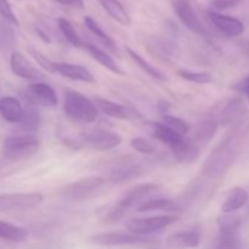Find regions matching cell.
<instances>
[{
  "mask_svg": "<svg viewBox=\"0 0 249 249\" xmlns=\"http://www.w3.org/2000/svg\"><path fill=\"white\" fill-rule=\"evenodd\" d=\"M65 114L75 123L90 124L96 121L99 109L94 101L75 90H66L63 100Z\"/></svg>",
  "mask_w": 249,
  "mask_h": 249,
  "instance_id": "6da1fadb",
  "label": "cell"
},
{
  "mask_svg": "<svg viewBox=\"0 0 249 249\" xmlns=\"http://www.w3.org/2000/svg\"><path fill=\"white\" fill-rule=\"evenodd\" d=\"M160 190V185L153 184V182H147V184L136 185L133 189L129 190L105 215L104 220L106 223H117L121 219L124 218L128 211L133 207H138L146 197L156 194Z\"/></svg>",
  "mask_w": 249,
  "mask_h": 249,
  "instance_id": "7a4b0ae2",
  "label": "cell"
},
{
  "mask_svg": "<svg viewBox=\"0 0 249 249\" xmlns=\"http://www.w3.org/2000/svg\"><path fill=\"white\" fill-rule=\"evenodd\" d=\"M40 141L34 134H22V135L7 136L4 141L5 157L10 160H27L36 155L39 150Z\"/></svg>",
  "mask_w": 249,
  "mask_h": 249,
  "instance_id": "3957f363",
  "label": "cell"
},
{
  "mask_svg": "<svg viewBox=\"0 0 249 249\" xmlns=\"http://www.w3.org/2000/svg\"><path fill=\"white\" fill-rule=\"evenodd\" d=\"M106 184V180L102 177H91L83 178V179L73 181L72 184L67 185L65 189L61 191L60 197L66 202H80L96 192Z\"/></svg>",
  "mask_w": 249,
  "mask_h": 249,
  "instance_id": "277c9868",
  "label": "cell"
},
{
  "mask_svg": "<svg viewBox=\"0 0 249 249\" xmlns=\"http://www.w3.org/2000/svg\"><path fill=\"white\" fill-rule=\"evenodd\" d=\"M179 220L177 215L165 214V215L148 216V218H135L126 223V229L130 232L141 236H148L151 233L158 232L167 226L177 223Z\"/></svg>",
  "mask_w": 249,
  "mask_h": 249,
  "instance_id": "5b68a950",
  "label": "cell"
},
{
  "mask_svg": "<svg viewBox=\"0 0 249 249\" xmlns=\"http://www.w3.org/2000/svg\"><path fill=\"white\" fill-rule=\"evenodd\" d=\"M44 199L40 192H29V194H6L0 196V212L26 211L38 206Z\"/></svg>",
  "mask_w": 249,
  "mask_h": 249,
  "instance_id": "8992f818",
  "label": "cell"
},
{
  "mask_svg": "<svg viewBox=\"0 0 249 249\" xmlns=\"http://www.w3.org/2000/svg\"><path fill=\"white\" fill-rule=\"evenodd\" d=\"M92 243L99 246H107V247H114V246H131V245H142V243L151 242L148 236L136 235L129 231L125 232H107L95 235L90 238Z\"/></svg>",
  "mask_w": 249,
  "mask_h": 249,
  "instance_id": "52a82bcc",
  "label": "cell"
},
{
  "mask_svg": "<svg viewBox=\"0 0 249 249\" xmlns=\"http://www.w3.org/2000/svg\"><path fill=\"white\" fill-rule=\"evenodd\" d=\"M209 21L212 22L216 31L228 38H236L245 32V24L238 18L229 15H224L215 10H208L207 12Z\"/></svg>",
  "mask_w": 249,
  "mask_h": 249,
  "instance_id": "ba28073f",
  "label": "cell"
},
{
  "mask_svg": "<svg viewBox=\"0 0 249 249\" xmlns=\"http://www.w3.org/2000/svg\"><path fill=\"white\" fill-rule=\"evenodd\" d=\"M172 5L178 18L190 32L195 34H201V36L206 34V29L201 19L197 16L190 0H172Z\"/></svg>",
  "mask_w": 249,
  "mask_h": 249,
  "instance_id": "9c48e42d",
  "label": "cell"
},
{
  "mask_svg": "<svg viewBox=\"0 0 249 249\" xmlns=\"http://www.w3.org/2000/svg\"><path fill=\"white\" fill-rule=\"evenodd\" d=\"M230 143L231 141H226V142H224V145L219 146L214 152H212V155L207 160L206 165H204L206 174H221L231 164L233 150Z\"/></svg>",
  "mask_w": 249,
  "mask_h": 249,
  "instance_id": "30bf717a",
  "label": "cell"
},
{
  "mask_svg": "<svg viewBox=\"0 0 249 249\" xmlns=\"http://www.w3.org/2000/svg\"><path fill=\"white\" fill-rule=\"evenodd\" d=\"M10 66L15 75L26 80L32 82H39L43 79L44 74L26 57L18 51H14L10 57Z\"/></svg>",
  "mask_w": 249,
  "mask_h": 249,
  "instance_id": "8fae6325",
  "label": "cell"
},
{
  "mask_svg": "<svg viewBox=\"0 0 249 249\" xmlns=\"http://www.w3.org/2000/svg\"><path fill=\"white\" fill-rule=\"evenodd\" d=\"M84 143L90 146L92 150L105 152L118 147L122 143V136L114 131L96 130L84 135Z\"/></svg>",
  "mask_w": 249,
  "mask_h": 249,
  "instance_id": "7c38bea8",
  "label": "cell"
},
{
  "mask_svg": "<svg viewBox=\"0 0 249 249\" xmlns=\"http://www.w3.org/2000/svg\"><path fill=\"white\" fill-rule=\"evenodd\" d=\"M27 99L45 107H56L58 102L57 95L53 87L43 82H36L29 85L27 89Z\"/></svg>",
  "mask_w": 249,
  "mask_h": 249,
  "instance_id": "4fadbf2b",
  "label": "cell"
},
{
  "mask_svg": "<svg viewBox=\"0 0 249 249\" xmlns=\"http://www.w3.org/2000/svg\"><path fill=\"white\" fill-rule=\"evenodd\" d=\"M146 49L151 55H153V57L162 62H169L178 55L177 48L172 41L156 36H148L146 39Z\"/></svg>",
  "mask_w": 249,
  "mask_h": 249,
  "instance_id": "5bb4252c",
  "label": "cell"
},
{
  "mask_svg": "<svg viewBox=\"0 0 249 249\" xmlns=\"http://www.w3.org/2000/svg\"><path fill=\"white\" fill-rule=\"evenodd\" d=\"M95 105H96L97 109L102 112L106 116L111 117V118L116 119H134V118H141L140 114H135V111L133 108L124 106V105L117 104V102L111 101V100L102 99V97H96L94 100Z\"/></svg>",
  "mask_w": 249,
  "mask_h": 249,
  "instance_id": "9a60e30c",
  "label": "cell"
},
{
  "mask_svg": "<svg viewBox=\"0 0 249 249\" xmlns=\"http://www.w3.org/2000/svg\"><path fill=\"white\" fill-rule=\"evenodd\" d=\"M56 73L71 80H75V82H83L87 83V84L96 83V79L92 75V73L83 66L77 65V63L56 62Z\"/></svg>",
  "mask_w": 249,
  "mask_h": 249,
  "instance_id": "2e32d148",
  "label": "cell"
},
{
  "mask_svg": "<svg viewBox=\"0 0 249 249\" xmlns=\"http://www.w3.org/2000/svg\"><path fill=\"white\" fill-rule=\"evenodd\" d=\"M151 135L152 138L157 139L160 142L165 143L170 150H173L174 147H177L178 145L182 142L185 140V136L181 135L180 133H178L177 130H174L173 128H170L169 125L160 122H155V123L151 124Z\"/></svg>",
  "mask_w": 249,
  "mask_h": 249,
  "instance_id": "e0dca14e",
  "label": "cell"
},
{
  "mask_svg": "<svg viewBox=\"0 0 249 249\" xmlns=\"http://www.w3.org/2000/svg\"><path fill=\"white\" fill-rule=\"evenodd\" d=\"M165 243L174 249H194L201 245V233L196 230L180 231L168 236Z\"/></svg>",
  "mask_w": 249,
  "mask_h": 249,
  "instance_id": "ac0fdd59",
  "label": "cell"
},
{
  "mask_svg": "<svg viewBox=\"0 0 249 249\" xmlns=\"http://www.w3.org/2000/svg\"><path fill=\"white\" fill-rule=\"evenodd\" d=\"M0 116L9 123L19 124L24 117V107L16 97L2 96L0 97Z\"/></svg>",
  "mask_w": 249,
  "mask_h": 249,
  "instance_id": "d6986e66",
  "label": "cell"
},
{
  "mask_svg": "<svg viewBox=\"0 0 249 249\" xmlns=\"http://www.w3.org/2000/svg\"><path fill=\"white\" fill-rule=\"evenodd\" d=\"M249 201V195L243 187H233L221 204V213H233L242 209Z\"/></svg>",
  "mask_w": 249,
  "mask_h": 249,
  "instance_id": "ffe728a7",
  "label": "cell"
},
{
  "mask_svg": "<svg viewBox=\"0 0 249 249\" xmlns=\"http://www.w3.org/2000/svg\"><path fill=\"white\" fill-rule=\"evenodd\" d=\"M84 49L89 53V55L96 61L97 63L105 67L106 70H108L109 72L114 73L116 75H123L124 71L122 70L118 66V63L112 58V56H109L106 51L101 50L100 48H97L96 45L90 43H84Z\"/></svg>",
  "mask_w": 249,
  "mask_h": 249,
  "instance_id": "44dd1931",
  "label": "cell"
},
{
  "mask_svg": "<svg viewBox=\"0 0 249 249\" xmlns=\"http://www.w3.org/2000/svg\"><path fill=\"white\" fill-rule=\"evenodd\" d=\"M246 113V105L241 97L231 100L224 109L221 111L220 117H219V123L223 125H230V124L236 123L242 118L243 114Z\"/></svg>",
  "mask_w": 249,
  "mask_h": 249,
  "instance_id": "7402d4cb",
  "label": "cell"
},
{
  "mask_svg": "<svg viewBox=\"0 0 249 249\" xmlns=\"http://www.w3.org/2000/svg\"><path fill=\"white\" fill-rule=\"evenodd\" d=\"M102 9L112 17L116 22H118L122 26H130L131 17L124 5L119 0H97Z\"/></svg>",
  "mask_w": 249,
  "mask_h": 249,
  "instance_id": "603a6c76",
  "label": "cell"
},
{
  "mask_svg": "<svg viewBox=\"0 0 249 249\" xmlns=\"http://www.w3.org/2000/svg\"><path fill=\"white\" fill-rule=\"evenodd\" d=\"M172 151L175 160L181 164H191L199 158L198 146L187 139H185L180 145L173 148Z\"/></svg>",
  "mask_w": 249,
  "mask_h": 249,
  "instance_id": "cb8c5ba5",
  "label": "cell"
},
{
  "mask_svg": "<svg viewBox=\"0 0 249 249\" xmlns=\"http://www.w3.org/2000/svg\"><path fill=\"white\" fill-rule=\"evenodd\" d=\"M179 212L181 211V206L179 202L172 201L167 198H155L143 201L136 207V212L139 213H146V212Z\"/></svg>",
  "mask_w": 249,
  "mask_h": 249,
  "instance_id": "d4e9b609",
  "label": "cell"
},
{
  "mask_svg": "<svg viewBox=\"0 0 249 249\" xmlns=\"http://www.w3.org/2000/svg\"><path fill=\"white\" fill-rule=\"evenodd\" d=\"M84 24H85V27L88 28V31H89L91 34H94V36H96L97 40H99L102 45L106 46V48L108 49L109 51H112V53H118V48H117L116 41H114L113 39H112L111 36H109L108 34H107L106 32L101 28V27H100V24L97 23V22L95 21L92 17L85 16L84 17Z\"/></svg>",
  "mask_w": 249,
  "mask_h": 249,
  "instance_id": "484cf974",
  "label": "cell"
},
{
  "mask_svg": "<svg viewBox=\"0 0 249 249\" xmlns=\"http://www.w3.org/2000/svg\"><path fill=\"white\" fill-rule=\"evenodd\" d=\"M28 100V99H27ZM36 102L28 100L27 101V106L24 108V117L22 119V122L17 125H19V128L22 130H24L26 133L33 134L36 133L39 129L40 125V116H39V111L36 107Z\"/></svg>",
  "mask_w": 249,
  "mask_h": 249,
  "instance_id": "4316f807",
  "label": "cell"
},
{
  "mask_svg": "<svg viewBox=\"0 0 249 249\" xmlns=\"http://www.w3.org/2000/svg\"><path fill=\"white\" fill-rule=\"evenodd\" d=\"M125 51L128 53L129 57H130L131 60H133L134 62L138 65V67L140 68V70H142L146 74H148L150 77L155 78V79L160 80V82H167L168 77L162 72V71H160L158 68H156L155 66L151 65L148 61H146L145 58L140 55V53H138L135 50H133L130 46H125Z\"/></svg>",
  "mask_w": 249,
  "mask_h": 249,
  "instance_id": "83f0119b",
  "label": "cell"
},
{
  "mask_svg": "<svg viewBox=\"0 0 249 249\" xmlns=\"http://www.w3.org/2000/svg\"><path fill=\"white\" fill-rule=\"evenodd\" d=\"M28 237V231L21 226L0 220V238L10 242H23Z\"/></svg>",
  "mask_w": 249,
  "mask_h": 249,
  "instance_id": "f1b7e54d",
  "label": "cell"
},
{
  "mask_svg": "<svg viewBox=\"0 0 249 249\" xmlns=\"http://www.w3.org/2000/svg\"><path fill=\"white\" fill-rule=\"evenodd\" d=\"M241 225H242V218L236 212L233 213H223L219 216L218 226L220 233H238Z\"/></svg>",
  "mask_w": 249,
  "mask_h": 249,
  "instance_id": "f546056e",
  "label": "cell"
},
{
  "mask_svg": "<svg viewBox=\"0 0 249 249\" xmlns=\"http://www.w3.org/2000/svg\"><path fill=\"white\" fill-rule=\"evenodd\" d=\"M57 24L58 29H60V32L62 33V36H65V39L71 44V45H73L74 48L78 49L84 48V41L80 39L77 31H75V28L73 27V24L71 23L70 21H67L66 18H62V17H61V18L57 19Z\"/></svg>",
  "mask_w": 249,
  "mask_h": 249,
  "instance_id": "4dcf8cb0",
  "label": "cell"
},
{
  "mask_svg": "<svg viewBox=\"0 0 249 249\" xmlns=\"http://www.w3.org/2000/svg\"><path fill=\"white\" fill-rule=\"evenodd\" d=\"M219 122L213 119H207L198 124L196 129V139L199 141H209L218 131Z\"/></svg>",
  "mask_w": 249,
  "mask_h": 249,
  "instance_id": "1f68e13d",
  "label": "cell"
},
{
  "mask_svg": "<svg viewBox=\"0 0 249 249\" xmlns=\"http://www.w3.org/2000/svg\"><path fill=\"white\" fill-rule=\"evenodd\" d=\"M178 75L187 82L196 83V84H209L213 82V75L209 72H191V71L181 70L178 71Z\"/></svg>",
  "mask_w": 249,
  "mask_h": 249,
  "instance_id": "d6a6232c",
  "label": "cell"
},
{
  "mask_svg": "<svg viewBox=\"0 0 249 249\" xmlns=\"http://www.w3.org/2000/svg\"><path fill=\"white\" fill-rule=\"evenodd\" d=\"M163 123L169 125L170 128H173L174 130H177L178 133H180L181 135H186L190 131V125L186 121L179 118V117L174 116V114H168L164 113V116L162 117Z\"/></svg>",
  "mask_w": 249,
  "mask_h": 249,
  "instance_id": "836d02e7",
  "label": "cell"
},
{
  "mask_svg": "<svg viewBox=\"0 0 249 249\" xmlns=\"http://www.w3.org/2000/svg\"><path fill=\"white\" fill-rule=\"evenodd\" d=\"M215 249H242L238 233H220Z\"/></svg>",
  "mask_w": 249,
  "mask_h": 249,
  "instance_id": "e575fe53",
  "label": "cell"
},
{
  "mask_svg": "<svg viewBox=\"0 0 249 249\" xmlns=\"http://www.w3.org/2000/svg\"><path fill=\"white\" fill-rule=\"evenodd\" d=\"M29 53L33 56V58L36 60V62L40 66L43 70H45L49 73H56V62L51 61L48 56L44 55L40 51L36 50L33 48H29Z\"/></svg>",
  "mask_w": 249,
  "mask_h": 249,
  "instance_id": "d590c367",
  "label": "cell"
},
{
  "mask_svg": "<svg viewBox=\"0 0 249 249\" xmlns=\"http://www.w3.org/2000/svg\"><path fill=\"white\" fill-rule=\"evenodd\" d=\"M130 146L136 152L143 153V155H152L156 151V146L148 139L141 138V136L131 139Z\"/></svg>",
  "mask_w": 249,
  "mask_h": 249,
  "instance_id": "8d00e7d4",
  "label": "cell"
},
{
  "mask_svg": "<svg viewBox=\"0 0 249 249\" xmlns=\"http://www.w3.org/2000/svg\"><path fill=\"white\" fill-rule=\"evenodd\" d=\"M0 16L4 17V19H6L9 23L14 24V26H19V21L16 17V15L14 14L11 9V5L7 0H0Z\"/></svg>",
  "mask_w": 249,
  "mask_h": 249,
  "instance_id": "74e56055",
  "label": "cell"
},
{
  "mask_svg": "<svg viewBox=\"0 0 249 249\" xmlns=\"http://www.w3.org/2000/svg\"><path fill=\"white\" fill-rule=\"evenodd\" d=\"M241 0H213L212 1V10L215 11H224V10H229L231 7H235L236 5L240 2Z\"/></svg>",
  "mask_w": 249,
  "mask_h": 249,
  "instance_id": "f35d334b",
  "label": "cell"
},
{
  "mask_svg": "<svg viewBox=\"0 0 249 249\" xmlns=\"http://www.w3.org/2000/svg\"><path fill=\"white\" fill-rule=\"evenodd\" d=\"M232 89L235 90V91H237L238 94H243L249 96V75L243 78V79H241L240 82L236 83L232 87Z\"/></svg>",
  "mask_w": 249,
  "mask_h": 249,
  "instance_id": "ab89813d",
  "label": "cell"
},
{
  "mask_svg": "<svg viewBox=\"0 0 249 249\" xmlns=\"http://www.w3.org/2000/svg\"><path fill=\"white\" fill-rule=\"evenodd\" d=\"M63 6L73 7V9H83L84 7V1L83 0H53Z\"/></svg>",
  "mask_w": 249,
  "mask_h": 249,
  "instance_id": "60d3db41",
  "label": "cell"
},
{
  "mask_svg": "<svg viewBox=\"0 0 249 249\" xmlns=\"http://www.w3.org/2000/svg\"><path fill=\"white\" fill-rule=\"evenodd\" d=\"M11 39H12V34L10 33L9 29L0 26V46L5 45V44H9Z\"/></svg>",
  "mask_w": 249,
  "mask_h": 249,
  "instance_id": "b9f144b4",
  "label": "cell"
},
{
  "mask_svg": "<svg viewBox=\"0 0 249 249\" xmlns=\"http://www.w3.org/2000/svg\"><path fill=\"white\" fill-rule=\"evenodd\" d=\"M245 53H246V56H247V57L249 58V43L247 44V45H246V48H245Z\"/></svg>",
  "mask_w": 249,
  "mask_h": 249,
  "instance_id": "7bdbcfd3",
  "label": "cell"
},
{
  "mask_svg": "<svg viewBox=\"0 0 249 249\" xmlns=\"http://www.w3.org/2000/svg\"><path fill=\"white\" fill-rule=\"evenodd\" d=\"M248 100H249V96H248Z\"/></svg>",
  "mask_w": 249,
  "mask_h": 249,
  "instance_id": "ee69618b",
  "label": "cell"
}]
</instances>
